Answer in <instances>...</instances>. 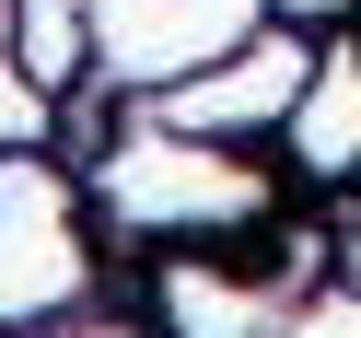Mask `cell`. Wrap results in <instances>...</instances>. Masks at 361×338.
<instances>
[{"mask_svg": "<svg viewBox=\"0 0 361 338\" xmlns=\"http://www.w3.org/2000/svg\"><path fill=\"white\" fill-rule=\"evenodd\" d=\"M12 59H24L35 94H82V71H94V0H12Z\"/></svg>", "mask_w": 361, "mask_h": 338, "instance_id": "5b68a950", "label": "cell"}, {"mask_svg": "<svg viewBox=\"0 0 361 338\" xmlns=\"http://www.w3.org/2000/svg\"><path fill=\"white\" fill-rule=\"evenodd\" d=\"M280 140L303 164V187H361V35L314 47V82H303V105H291Z\"/></svg>", "mask_w": 361, "mask_h": 338, "instance_id": "277c9868", "label": "cell"}, {"mask_svg": "<svg viewBox=\"0 0 361 338\" xmlns=\"http://www.w3.org/2000/svg\"><path fill=\"white\" fill-rule=\"evenodd\" d=\"M94 291V234H82V187L35 152L0 164V327L59 315Z\"/></svg>", "mask_w": 361, "mask_h": 338, "instance_id": "7a4b0ae2", "label": "cell"}, {"mask_svg": "<svg viewBox=\"0 0 361 338\" xmlns=\"http://www.w3.org/2000/svg\"><path fill=\"white\" fill-rule=\"evenodd\" d=\"M280 12H303V24H338V12H350V0H280Z\"/></svg>", "mask_w": 361, "mask_h": 338, "instance_id": "52a82bcc", "label": "cell"}, {"mask_svg": "<svg viewBox=\"0 0 361 338\" xmlns=\"http://www.w3.org/2000/svg\"><path fill=\"white\" fill-rule=\"evenodd\" d=\"M350 291H361V222H350Z\"/></svg>", "mask_w": 361, "mask_h": 338, "instance_id": "ba28073f", "label": "cell"}, {"mask_svg": "<svg viewBox=\"0 0 361 338\" xmlns=\"http://www.w3.org/2000/svg\"><path fill=\"white\" fill-rule=\"evenodd\" d=\"M303 82H314L303 35H245L233 59H210V71H187L175 94H152V117L198 128V140H280L291 105H303Z\"/></svg>", "mask_w": 361, "mask_h": 338, "instance_id": "3957f363", "label": "cell"}, {"mask_svg": "<svg viewBox=\"0 0 361 338\" xmlns=\"http://www.w3.org/2000/svg\"><path fill=\"white\" fill-rule=\"evenodd\" d=\"M291 338H361V291H338V303H303V315H291Z\"/></svg>", "mask_w": 361, "mask_h": 338, "instance_id": "8992f818", "label": "cell"}, {"mask_svg": "<svg viewBox=\"0 0 361 338\" xmlns=\"http://www.w3.org/2000/svg\"><path fill=\"white\" fill-rule=\"evenodd\" d=\"M94 210L175 245V234H257V222L280 210V187H268L233 140H198V128L140 117V128L94 164Z\"/></svg>", "mask_w": 361, "mask_h": 338, "instance_id": "6da1fadb", "label": "cell"}]
</instances>
